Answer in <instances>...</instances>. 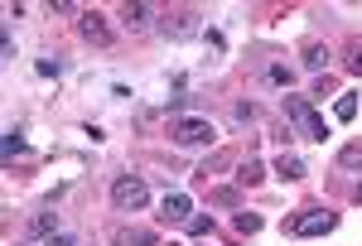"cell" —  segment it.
<instances>
[{
	"mask_svg": "<svg viewBox=\"0 0 362 246\" xmlns=\"http://www.w3.org/2000/svg\"><path fill=\"white\" fill-rule=\"evenodd\" d=\"M145 203H150V184H145V179H136V174H116L112 179V208L140 213Z\"/></svg>",
	"mask_w": 362,
	"mask_h": 246,
	"instance_id": "6da1fadb",
	"label": "cell"
},
{
	"mask_svg": "<svg viewBox=\"0 0 362 246\" xmlns=\"http://www.w3.org/2000/svg\"><path fill=\"white\" fill-rule=\"evenodd\" d=\"M285 116H290V121H295V131L309 136V140H324V136H329V131H324V116L309 107L305 97H285Z\"/></svg>",
	"mask_w": 362,
	"mask_h": 246,
	"instance_id": "7a4b0ae2",
	"label": "cell"
},
{
	"mask_svg": "<svg viewBox=\"0 0 362 246\" xmlns=\"http://www.w3.org/2000/svg\"><path fill=\"white\" fill-rule=\"evenodd\" d=\"M218 131H213V121H203V116H184V121H174V145H213Z\"/></svg>",
	"mask_w": 362,
	"mask_h": 246,
	"instance_id": "3957f363",
	"label": "cell"
},
{
	"mask_svg": "<svg viewBox=\"0 0 362 246\" xmlns=\"http://www.w3.org/2000/svg\"><path fill=\"white\" fill-rule=\"evenodd\" d=\"M334 227H338L334 213L314 208V213H300V218H290V237H324V232H334Z\"/></svg>",
	"mask_w": 362,
	"mask_h": 246,
	"instance_id": "277c9868",
	"label": "cell"
},
{
	"mask_svg": "<svg viewBox=\"0 0 362 246\" xmlns=\"http://www.w3.org/2000/svg\"><path fill=\"white\" fill-rule=\"evenodd\" d=\"M78 34H83L87 44H102V49L112 44V25H107V15H97V10H83V15H78Z\"/></svg>",
	"mask_w": 362,
	"mask_h": 246,
	"instance_id": "5b68a950",
	"label": "cell"
},
{
	"mask_svg": "<svg viewBox=\"0 0 362 246\" xmlns=\"http://www.w3.org/2000/svg\"><path fill=\"white\" fill-rule=\"evenodd\" d=\"M165 34H169V39H189V34H198V10H194V5H184V10L165 15Z\"/></svg>",
	"mask_w": 362,
	"mask_h": 246,
	"instance_id": "8992f818",
	"label": "cell"
},
{
	"mask_svg": "<svg viewBox=\"0 0 362 246\" xmlns=\"http://www.w3.org/2000/svg\"><path fill=\"white\" fill-rule=\"evenodd\" d=\"M160 218H165V222H189V218H194V203H189V193H169L165 203H160Z\"/></svg>",
	"mask_w": 362,
	"mask_h": 246,
	"instance_id": "52a82bcc",
	"label": "cell"
},
{
	"mask_svg": "<svg viewBox=\"0 0 362 246\" xmlns=\"http://www.w3.org/2000/svg\"><path fill=\"white\" fill-rule=\"evenodd\" d=\"M150 15H155L150 0H131V5H121V25H126V29H145V25H150Z\"/></svg>",
	"mask_w": 362,
	"mask_h": 246,
	"instance_id": "ba28073f",
	"label": "cell"
},
{
	"mask_svg": "<svg viewBox=\"0 0 362 246\" xmlns=\"http://www.w3.org/2000/svg\"><path fill=\"white\" fill-rule=\"evenodd\" d=\"M54 227H58V213L54 208H39V213L29 218V237H49Z\"/></svg>",
	"mask_w": 362,
	"mask_h": 246,
	"instance_id": "9c48e42d",
	"label": "cell"
},
{
	"mask_svg": "<svg viewBox=\"0 0 362 246\" xmlns=\"http://www.w3.org/2000/svg\"><path fill=\"white\" fill-rule=\"evenodd\" d=\"M305 169H309V164L300 160V155H280V160H276V174H280V179H290V184L305 179Z\"/></svg>",
	"mask_w": 362,
	"mask_h": 246,
	"instance_id": "30bf717a",
	"label": "cell"
},
{
	"mask_svg": "<svg viewBox=\"0 0 362 246\" xmlns=\"http://www.w3.org/2000/svg\"><path fill=\"white\" fill-rule=\"evenodd\" d=\"M116 246H155V232H145V227H126V232L116 237Z\"/></svg>",
	"mask_w": 362,
	"mask_h": 246,
	"instance_id": "8fae6325",
	"label": "cell"
},
{
	"mask_svg": "<svg viewBox=\"0 0 362 246\" xmlns=\"http://www.w3.org/2000/svg\"><path fill=\"white\" fill-rule=\"evenodd\" d=\"M305 68L309 73H324V68H329V49H324V44H309L305 49Z\"/></svg>",
	"mask_w": 362,
	"mask_h": 246,
	"instance_id": "7c38bea8",
	"label": "cell"
},
{
	"mask_svg": "<svg viewBox=\"0 0 362 246\" xmlns=\"http://www.w3.org/2000/svg\"><path fill=\"white\" fill-rule=\"evenodd\" d=\"M334 116L338 121H353V116H358V92H343V97L334 102Z\"/></svg>",
	"mask_w": 362,
	"mask_h": 246,
	"instance_id": "4fadbf2b",
	"label": "cell"
},
{
	"mask_svg": "<svg viewBox=\"0 0 362 246\" xmlns=\"http://www.w3.org/2000/svg\"><path fill=\"white\" fill-rule=\"evenodd\" d=\"M266 82H271V87H290V82H295V68H285V63H271V68H266Z\"/></svg>",
	"mask_w": 362,
	"mask_h": 246,
	"instance_id": "5bb4252c",
	"label": "cell"
},
{
	"mask_svg": "<svg viewBox=\"0 0 362 246\" xmlns=\"http://www.w3.org/2000/svg\"><path fill=\"white\" fill-rule=\"evenodd\" d=\"M184 227H189V237H213V218H203V213H194Z\"/></svg>",
	"mask_w": 362,
	"mask_h": 246,
	"instance_id": "9a60e30c",
	"label": "cell"
},
{
	"mask_svg": "<svg viewBox=\"0 0 362 246\" xmlns=\"http://www.w3.org/2000/svg\"><path fill=\"white\" fill-rule=\"evenodd\" d=\"M0 150H5V160H15V155H25V136H15V131H10Z\"/></svg>",
	"mask_w": 362,
	"mask_h": 246,
	"instance_id": "2e32d148",
	"label": "cell"
},
{
	"mask_svg": "<svg viewBox=\"0 0 362 246\" xmlns=\"http://www.w3.org/2000/svg\"><path fill=\"white\" fill-rule=\"evenodd\" d=\"M256 227H261V218H256V213H242V218H237V232H247V237L256 232Z\"/></svg>",
	"mask_w": 362,
	"mask_h": 246,
	"instance_id": "e0dca14e",
	"label": "cell"
},
{
	"mask_svg": "<svg viewBox=\"0 0 362 246\" xmlns=\"http://www.w3.org/2000/svg\"><path fill=\"white\" fill-rule=\"evenodd\" d=\"M39 73H44V78H58V73H63V63H58V58H39Z\"/></svg>",
	"mask_w": 362,
	"mask_h": 246,
	"instance_id": "ac0fdd59",
	"label": "cell"
},
{
	"mask_svg": "<svg viewBox=\"0 0 362 246\" xmlns=\"http://www.w3.org/2000/svg\"><path fill=\"white\" fill-rule=\"evenodd\" d=\"M256 179H261V164L247 160V169H242V184H256Z\"/></svg>",
	"mask_w": 362,
	"mask_h": 246,
	"instance_id": "d6986e66",
	"label": "cell"
},
{
	"mask_svg": "<svg viewBox=\"0 0 362 246\" xmlns=\"http://www.w3.org/2000/svg\"><path fill=\"white\" fill-rule=\"evenodd\" d=\"M348 68H353V73H362V44H353V49H348Z\"/></svg>",
	"mask_w": 362,
	"mask_h": 246,
	"instance_id": "ffe728a7",
	"label": "cell"
},
{
	"mask_svg": "<svg viewBox=\"0 0 362 246\" xmlns=\"http://www.w3.org/2000/svg\"><path fill=\"white\" fill-rule=\"evenodd\" d=\"M44 246H78V242H73V237H58V232H54V237H49Z\"/></svg>",
	"mask_w": 362,
	"mask_h": 246,
	"instance_id": "44dd1931",
	"label": "cell"
},
{
	"mask_svg": "<svg viewBox=\"0 0 362 246\" xmlns=\"http://www.w3.org/2000/svg\"><path fill=\"white\" fill-rule=\"evenodd\" d=\"M358 203H362V189H358Z\"/></svg>",
	"mask_w": 362,
	"mask_h": 246,
	"instance_id": "7402d4cb",
	"label": "cell"
}]
</instances>
